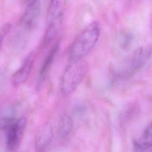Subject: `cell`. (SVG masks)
I'll list each match as a JSON object with an SVG mask.
<instances>
[{
	"label": "cell",
	"instance_id": "obj_1",
	"mask_svg": "<svg viewBox=\"0 0 152 152\" xmlns=\"http://www.w3.org/2000/svg\"><path fill=\"white\" fill-rule=\"evenodd\" d=\"M100 33L98 22L93 21L88 24L77 37L69 50V61L82 59L94 47Z\"/></svg>",
	"mask_w": 152,
	"mask_h": 152
},
{
	"label": "cell",
	"instance_id": "obj_2",
	"mask_svg": "<svg viewBox=\"0 0 152 152\" xmlns=\"http://www.w3.org/2000/svg\"><path fill=\"white\" fill-rule=\"evenodd\" d=\"M66 0H50L46 16L43 45L48 46L58 36L61 30Z\"/></svg>",
	"mask_w": 152,
	"mask_h": 152
},
{
	"label": "cell",
	"instance_id": "obj_3",
	"mask_svg": "<svg viewBox=\"0 0 152 152\" xmlns=\"http://www.w3.org/2000/svg\"><path fill=\"white\" fill-rule=\"evenodd\" d=\"M87 71V64L83 59L69 61L61 77L62 94L68 96L74 92L84 79Z\"/></svg>",
	"mask_w": 152,
	"mask_h": 152
},
{
	"label": "cell",
	"instance_id": "obj_4",
	"mask_svg": "<svg viewBox=\"0 0 152 152\" xmlns=\"http://www.w3.org/2000/svg\"><path fill=\"white\" fill-rule=\"evenodd\" d=\"M151 55V45H147L138 48L126 62L121 74L125 76L132 75L147 62Z\"/></svg>",
	"mask_w": 152,
	"mask_h": 152
},
{
	"label": "cell",
	"instance_id": "obj_5",
	"mask_svg": "<svg viewBox=\"0 0 152 152\" xmlns=\"http://www.w3.org/2000/svg\"><path fill=\"white\" fill-rule=\"evenodd\" d=\"M26 125L27 119L22 116L17 118L5 130V144L8 150L15 151L19 148Z\"/></svg>",
	"mask_w": 152,
	"mask_h": 152
},
{
	"label": "cell",
	"instance_id": "obj_6",
	"mask_svg": "<svg viewBox=\"0 0 152 152\" xmlns=\"http://www.w3.org/2000/svg\"><path fill=\"white\" fill-rule=\"evenodd\" d=\"M40 12V1L30 0L21 18L20 24L22 28L27 31L35 28L39 22Z\"/></svg>",
	"mask_w": 152,
	"mask_h": 152
},
{
	"label": "cell",
	"instance_id": "obj_7",
	"mask_svg": "<svg viewBox=\"0 0 152 152\" xmlns=\"http://www.w3.org/2000/svg\"><path fill=\"white\" fill-rule=\"evenodd\" d=\"M36 53L33 51L31 52L26 57L21 66L11 77V83L13 86H18L28 80L33 68Z\"/></svg>",
	"mask_w": 152,
	"mask_h": 152
},
{
	"label": "cell",
	"instance_id": "obj_8",
	"mask_svg": "<svg viewBox=\"0 0 152 152\" xmlns=\"http://www.w3.org/2000/svg\"><path fill=\"white\" fill-rule=\"evenodd\" d=\"M59 42H57L52 47L48 55H46L39 70L37 76L36 83V89L37 91H39L41 89L43 84H44L45 81L48 75L49 74V71L56 58V55L59 50Z\"/></svg>",
	"mask_w": 152,
	"mask_h": 152
},
{
	"label": "cell",
	"instance_id": "obj_9",
	"mask_svg": "<svg viewBox=\"0 0 152 152\" xmlns=\"http://www.w3.org/2000/svg\"><path fill=\"white\" fill-rule=\"evenodd\" d=\"M53 137L51 124L46 122L39 129L35 137L34 147L37 151H43L49 146Z\"/></svg>",
	"mask_w": 152,
	"mask_h": 152
},
{
	"label": "cell",
	"instance_id": "obj_10",
	"mask_svg": "<svg viewBox=\"0 0 152 152\" xmlns=\"http://www.w3.org/2000/svg\"><path fill=\"white\" fill-rule=\"evenodd\" d=\"M17 109L14 104H7L0 109V130H6L17 118Z\"/></svg>",
	"mask_w": 152,
	"mask_h": 152
},
{
	"label": "cell",
	"instance_id": "obj_11",
	"mask_svg": "<svg viewBox=\"0 0 152 152\" xmlns=\"http://www.w3.org/2000/svg\"><path fill=\"white\" fill-rule=\"evenodd\" d=\"M134 150L138 151L152 148V122L144 130L142 134L133 142Z\"/></svg>",
	"mask_w": 152,
	"mask_h": 152
},
{
	"label": "cell",
	"instance_id": "obj_12",
	"mask_svg": "<svg viewBox=\"0 0 152 152\" xmlns=\"http://www.w3.org/2000/svg\"><path fill=\"white\" fill-rule=\"evenodd\" d=\"M74 122L72 117L68 114H64L59 122L58 128V137L61 141L67 140L73 129Z\"/></svg>",
	"mask_w": 152,
	"mask_h": 152
},
{
	"label": "cell",
	"instance_id": "obj_13",
	"mask_svg": "<svg viewBox=\"0 0 152 152\" xmlns=\"http://www.w3.org/2000/svg\"><path fill=\"white\" fill-rule=\"evenodd\" d=\"M134 42V38L132 34L129 33H124L121 34L117 40L118 46L122 50H126L132 46Z\"/></svg>",
	"mask_w": 152,
	"mask_h": 152
},
{
	"label": "cell",
	"instance_id": "obj_14",
	"mask_svg": "<svg viewBox=\"0 0 152 152\" xmlns=\"http://www.w3.org/2000/svg\"><path fill=\"white\" fill-rule=\"evenodd\" d=\"M11 29V25L6 23L0 27V48L6 37Z\"/></svg>",
	"mask_w": 152,
	"mask_h": 152
},
{
	"label": "cell",
	"instance_id": "obj_15",
	"mask_svg": "<svg viewBox=\"0 0 152 152\" xmlns=\"http://www.w3.org/2000/svg\"><path fill=\"white\" fill-rule=\"evenodd\" d=\"M24 1H29L30 0H24Z\"/></svg>",
	"mask_w": 152,
	"mask_h": 152
}]
</instances>
